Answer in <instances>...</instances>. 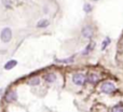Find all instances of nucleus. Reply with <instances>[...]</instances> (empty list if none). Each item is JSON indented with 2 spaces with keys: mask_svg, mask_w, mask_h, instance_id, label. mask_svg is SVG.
Listing matches in <instances>:
<instances>
[{
  "mask_svg": "<svg viewBox=\"0 0 123 112\" xmlns=\"http://www.w3.org/2000/svg\"><path fill=\"white\" fill-rule=\"evenodd\" d=\"M12 39V30L10 27H4L0 32V40L3 43H9Z\"/></svg>",
  "mask_w": 123,
  "mask_h": 112,
  "instance_id": "nucleus-1",
  "label": "nucleus"
},
{
  "mask_svg": "<svg viewBox=\"0 0 123 112\" xmlns=\"http://www.w3.org/2000/svg\"><path fill=\"white\" fill-rule=\"evenodd\" d=\"M71 80L74 85H77V86H82V85H84V83L86 82V77L83 73H81V72H78V73L72 74Z\"/></svg>",
  "mask_w": 123,
  "mask_h": 112,
  "instance_id": "nucleus-2",
  "label": "nucleus"
},
{
  "mask_svg": "<svg viewBox=\"0 0 123 112\" xmlns=\"http://www.w3.org/2000/svg\"><path fill=\"white\" fill-rule=\"evenodd\" d=\"M116 89V85L110 81H105L102 85H100V92L105 94H111Z\"/></svg>",
  "mask_w": 123,
  "mask_h": 112,
  "instance_id": "nucleus-3",
  "label": "nucleus"
},
{
  "mask_svg": "<svg viewBox=\"0 0 123 112\" xmlns=\"http://www.w3.org/2000/svg\"><path fill=\"white\" fill-rule=\"evenodd\" d=\"M81 34H82L83 38H85V39H91L92 37H93L94 30H93V28H92V26L85 25L84 27L82 28V31H81Z\"/></svg>",
  "mask_w": 123,
  "mask_h": 112,
  "instance_id": "nucleus-4",
  "label": "nucleus"
},
{
  "mask_svg": "<svg viewBox=\"0 0 123 112\" xmlns=\"http://www.w3.org/2000/svg\"><path fill=\"white\" fill-rule=\"evenodd\" d=\"M99 81V76L97 73H94V72H91L86 76V82L91 83V84H96V83Z\"/></svg>",
  "mask_w": 123,
  "mask_h": 112,
  "instance_id": "nucleus-5",
  "label": "nucleus"
},
{
  "mask_svg": "<svg viewBox=\"0 0 123 112\" xmlns=\"http://www.w3.org/2000/svg\"><path fill=\"white\" fill-rule=\"evenodd\" d=\"M16 99H17V95H16V92H15V91H9V92H6V100L8 102L15 101Z\"/></svg>",
  "mask_w": 123,
  "mask_h": 112,
  "instance_id": "nucleus-6",
  "label": "nucleus"
},
{
  "mask_svg": "<svg viewBox=\"0 0 123 112\" xmlns=\"http://www.w3.org/2000/svg\"><path fill=\"white\" fill-rule=\"evenodd\" d=\"M49 25H50V21H49V19H48V18H42V19H40V21L37 23L36 27L39 28V29H42V28L49 27Z\"/></svg>",
  "mask_w": 123,
  "mask_h": 112,
  "instance_id": "nucleus-7",
  "label": "nucleus"
},
{
  "mask_svg": "<svg viewBox=\"0 0 123 112\" xmlns=\"http://www.w3.org/2000/svg\"><path fill=\"white\" fill-rule=\"evenodd\" d=\"M43 79L47 83H53L56 81V74L55 73H47L43 76Z\"/></svg>",
  "mask_w": 123,
  "mask_h": 112,
  "instance_id": "nucleus-8",
  "label": "nucleus"
},
{
  "mask_svg": "<svg viewBox=\"0 0 123 112\" xmlns=\"http://www.w3.org/2000/svg\"><path fill=\"white\" fill-rule=\"evenodd\" d=\"M94 47H95V43H94L93 41H91V42H90L89 44L85 47L84 51L82 52V55H87V54H90V53H91V52L94 50Z\"/></svg>",
  "mask_w": 123,
  "mask_h": 112,
  "instance_id": "nucleus-9",
  "label": "nucleus"
},
{
  "mask_svg": "<svg viewBox=\"0 0 123 112\" xmlns=\"http://www.w3.org/2000/svg\"><path fill=\"white\" fill-rule=\"evenodd\" d=\"M16 65H17V61L15 60V59H11V60H9V61H6V65H4V69L6 70H11V69H13Z\"/></svg>",
  "mask_w": 123,
  "mask_h": 112,
  "instance_id": "nucleus-10",
  "label": "nucleus"
},
{
  "mask_svg": "<svg viewBox=\"0 0 123 112\" xmlns=\"http://www.w3.org/2000/svg\"><path fill=\"white\" fill-rule=\"evenodd\" d=\"M28 84L31 85V86L39 85L40 84V78H38V77H34V78H31L29 81H28Z\"/></svg>",
  "mask_w": 123,
  "mask_h": 112,
  "instance_id": "nucleus-11",
  "label": "nucleus"
},
{
  "mask_svg": "<svg viewBox=\"0 0 123 112\" xmlns=\"http://www.w3.org/2000/svg\"><path fill=\"white\" fill-rule=\"evenodd\" d=\"M110 42H111L110 38H109V37H106V38H105V40L103 41V43H102V50H103V51L107 49V47L110 44Z\"/></svg>",
  "mask_w": 123,
  "mask_h": 112,
  "instance_id": "nucleus-12",
  "label": "nucleus"
},
{
  "mask_svg": "<svg viewBox=\"0 0 123 112\" xmlns=\"http://www.w3.org/2000/svg\"><path fill=\"white\" fill-rule=\"evenodd\" d=\"M92 10H93V6H92L91 3H84V6H83V11H84L85 13L92 12Z\"/></svg>",
  "mask_w": 123,
  "mask_h": 112,
  "instance_id": "nucleus-13",
  "label": "nucleus"
},
{
  "mask_svg": "<svg viewBox=\"0 0 123 112\" xmlns=\"http://www.w3.org/2000/svg\"><path fill=\"white\" fill-rule=\"evenodd\" d=\"M74 59V56H71L69 58H66V59H56L57 63H63V64H68V63H72Z\"/></svg>",
  "mask_w": 123,
  "mask_h": 112,
  "instance_id": "nucleus-14",
  "label": "nucleus"
},
{
  "mask_svg": "<svg viewBox=\"0 0 123 112\" xmlns=\"http://www.w3.org/2000/svg\"><path fill=\"white\" fill-rule=\"evenodd\" d=\"M2 4L6 9H10L12 8V1L11 0H2Z\"/></svg>",
  "mask_w": 123,
  "mask_h": 112,
  "instance_id": "nucleus-15",
  "label": "nucleus"
},
{
  "mask_svg": "<svg viewBox=\"0 0 123 112\" xmlns=\"http://www.w3.org/2000/svg\"><path fill=\"white\" fill-rule=\"evenodd\" d=\"M112 112H123V107H120V106H117L112 109Z\"/></svg>",
  "mask_w": 123,
  "mask_h": 112,
  "instance_id": "nucleus-16",
  "label": "nucleus"
},
{
  "mask_svg": "<svg viewBox=\"0 0 123 112\" xmlns=\"http://www.w3.org/2000/svg\"><path fill=\"white\" fill-rule=\"evenodd\" d=\"M43 12L48 13V12H49V8H48V6H44V8H43Z\"/></svg>",
  "mask_w": 123,
  "mask_h": 112,
  "instance_id": "nucleus-17",
  "label": "nucleus"
}]
</instances>
